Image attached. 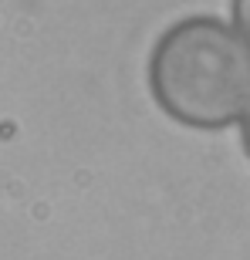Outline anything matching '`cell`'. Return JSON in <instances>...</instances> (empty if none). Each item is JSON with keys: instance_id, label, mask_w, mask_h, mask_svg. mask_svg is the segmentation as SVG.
<instances>
[{"instance_id": "3957f363", "label": "cell", "mask_w": 250, "mask_h": 260, "mask_svg": "<svg viewBox=\"0 0 250 260\" xmlns=\"http://www.w3.org/2000/svg\"><path fill=\"white\" fill-rule=\"evenodd\" d=\"M240 125H243V149H247V155H250V112L243 115V122H240Z\"/></svg>"}, {"instance_id": "7a4b0ae2", "label": "cell", "mask_w": 250, "mask_h": 260, "mask_svg": "<svg viewBox=\"0 0 250 260\" xmlns=\"http://www.w3.org/2000/svg\"><path fill=\"white\" fill-rule=\"evenodd\" d=\"M233 24L237 34L250 44V0H233Z\"/></svg>"}, {"instance_id": "6da1fadb", "label": "cell", "mask_w": 250, "mask_h": 260, "mask_svg": "<svg viewBox=\"0 0 250 260\" xmlns=\"http://www.w3.org/2000/svg\"><path fill=\"white\" fill-rule=\"evenodd\" d=\"M149 88L169 118L227 128L250 112V44L220 17H186L155 41Z\"/></svg>"}]
</instances>
